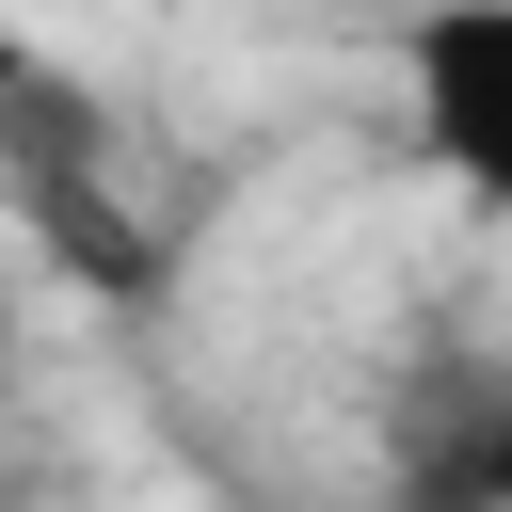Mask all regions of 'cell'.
Returning a JSON list of instances; mask_svg holds the SVG:
<instances>
[{
  "instance_id": "obj_1",
  "label": "cell",
  "mask_w": 512,
  "mask_h": 512,
  "mask_svg": "<svg viewBox=\"0 0 512 512\" xmlns=\"http://www.w3.org/2000/svg\"><path fill=\"white\" fill-rule=\"evenodd\" d=\"M0 208L96 288V304H160L176 288V224L128 192V128L80 64H48L32 32H0Z\"/></svg>"
},
{
  "instance_id": "obj_2",
  "label": "cell",
  "mask_w": 512,
  "mask_h": 512,
  "mask_svg": "<svg viewBox=\"0 0 512 512\" xmlns=\"http://www.w3.org/2000/svg\"><path fill=\"white\" fill-rule=\"evenodd\" d=\"M384 512H512V368L432 352L384 384Z\"/></svg>"
},
{
  "instance_id": "obj_3",
  "label": "cell",
  "mask_w": 512,
  "mask_h": 512,
  "mask_svg": "<svg viewBox=\"0 0 512 512\" xmlns=\"http://www.w3.org/2000/svg\"><path fill=\"white\" fill-rule=\"evenodd\" d=\"M400 80H416L432 160L496 208V192H512V0H432V16L400 32Z\"/></svg>"
}]
</instances>
